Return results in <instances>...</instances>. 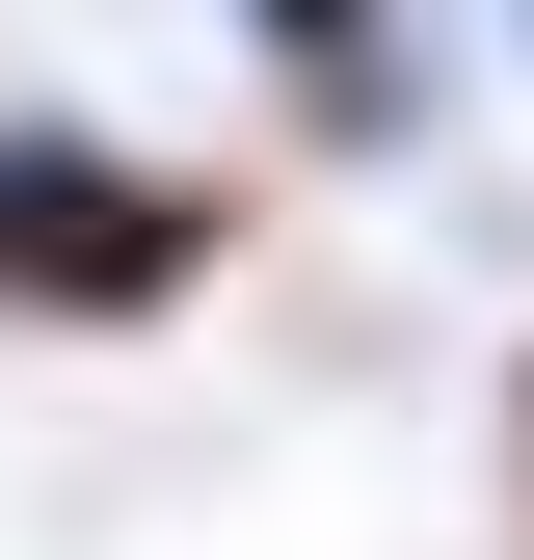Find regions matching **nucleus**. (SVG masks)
Returning a JSON list of instances; mask_svg holds the SVG:
<instances>
[{
  "label": "nucleus",
  "instance_id": "f257e3e1",
  "mask_svg": "<svg viewBox=\"0 0 534 560\" xmlns=\"http://www.w3.org/2000/svg\"><path fill=\"white\" fill-rule=\"evenodd\" d=\"M241 267V187L107 107H0V347H161Z\"/></svg>",
  "mask_w": 534,
  "mask_h": 560
},
{
  "label": "nucleus",
  "instance_id": "f03ea898",
  "mask_svg": "<svg viewBox=\"0 0 534 560\" xmlns=\"http://www.w3.org/2000/svg\"><path fill=\"white\" fill-rule=\"evenodd\" d=\"M241 27V81L294 161H428V107H454V54H428V0H214Z\"/></svg>",
  "mask_w": 534,
  "mask_h": 560
},
{
  "label": "nucleus",
  "instance_id": "7ed1b4c3",
  "mask_svg": "<svg viewBox=\"0 0 534 560\" xmlns=\"http://www.w3.org/2000/svg\"><path fill=\"white\" fill-rule=\"evenodd\" d=\"M481 508H508V560H534V320H508V374H481Z\"/></svg>",
  "mask_w": 534,
  "mask_h": 560
},
{
  "label": "nucleus",
  "instance_id": "20e7f679",
  "mask_svg": "<svg viewBox=\"0 0 534 560\" xmlns=\"http://www.w3.org/2000/svg\"><path fill=\"white\" fill-rule=\"evenodd\" d=\"M508 54H534V0H508Z\"/></svg>",
  "mask_w": 534,
  "mask_h": 560
}]
</instances>
